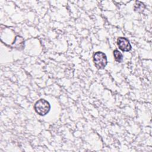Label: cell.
Segmentation results:
<instances>
[{
    "mask_svg": "<svg viewBox=\"0 0 152 152\" xmlns=\"http://www.w3.org/2000/svg\"><path fill=\"white\" fill-rule=\"evenodd\" d=\"M94 64L96 68L100 69H104L107 64V59L106 54L102 52H96L93 56Z\"/></svg>",
    "mask_w": 152,
    "mask_h": 152,
    "instance_id": "2",
    "label": "cell"
},
{
    "mask_svg": "<svg viewBox=\"0 0 152 152\" xmlns=\"http://www.w3.org/2000/svg\"><path fill=\"white\" fill-rule=\"evenodd\" d=\"M12 47L17 49H23L24 48V40L23 37L20 36H17L12 45Z\"/></svg>",
    "mask_w": 152,
    "mask_h": 152,
    "instance_id": "4",
    "label": "cell"
},
{
    "mask_svg": "<svg viewBox=\"0 0 152 152\" xmlns=\"http://www.w3.org/2000/svg\"><path fill=\"white\" fill-rule=\"evenodd\" d=\"M113 56H114L115 61L117 62L121 63V62H122V61H123V55L119 50H118L117 49L114 50H113Z\"/></svg>",
    "mask_w": 152,
    "mask_h": 152,
    "instance_id": "6",
    "label": "cell"
},
{
    "mask_svg": "<svg viewBox=\"0 0 152 152\" xmlns=\"http://www.w3.org/2000/svg\"><path fill=\"white\" fill-rule=\"evenodd\" d=\"M117 45L119 49L123 52H129L132 49L128 39L124 37H119L118 38Z\"/></svg>",
    "mask_w": 152,
    "mask_h": 152,
    "instance_id": "3",
    "label": "cell"
},
{
    "mask_svg": "<svg viewBox=\"0 0 152 152\" xmlns=\"http://www.w3.org/2000/svg\"><path fill=\"white\" fill-rule=\"evenodd\" d=\"M35 112L40 116L47 115L50 110V104L49 102L44 99L38 100L34 105Z\"/></svg>",
    "mask_w": 152,
    "mask_h": 152,
    "instance_id": "1",
    "label": "cell"
},
{
    "mask_svg": "<svg viewBox=\"0 0 152 152\" xmlns=\"http://www.w3.org/2000/svg\"><path fill=\"white\" fill-rule=\"evenodd\" d=\"M145 8V6L144 4L141 1H136L135 4H134V11L137 12H139V13L143 12Z\"/></svg>",
    "mask_w": 152,
    "mask_h": 152,
    "instance_id": "5",
    "label": "cell"
}]
</instances>
